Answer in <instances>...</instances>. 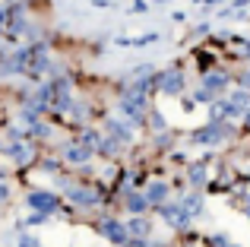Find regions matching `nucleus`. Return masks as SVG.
Returning a JSON list of instances; mask_svg holds the SVG:
<instances>
[{
	"mask_svg": "<svg viewBox=\"0 0 250 247\" xmlns=\"http://www.w3.org/2000/svg\"><path fill=\"white\" fill-rule=\"evenodd\" d=\"M146 203H165V197H168V184H162V181H155V184H149L146 187Z\"/></svg>",
	"mask_w": 250,
	"mask_h": 247,
	"instance_id": "nucleus-7",
	"label": "nucleus"
},
{
	"mask_svg": "<svg viewBox=\"0 0 250 247\" xmlns=\"http://www.w3.org/2000/svg\"><path fill=\"white\" fill-rule=\"evenodd\" d=\"M222 136H225V130H222L219 124H209V127L196 130V133H193V140H196V143H219Z\"/></svg>",
	"mask_w": 250,
	"mask_h": 247,
	"instance_id": "nucleus-6",
	"label": "nucleus"
},
{
	"mask_svg": "<svg viewBox=\"0 0 250 247\" xmlns=\"http://www.w3.org/2000/svg\"><path fill=\"white\" fill-rule=\"evenodd\" d=\"M3 200H6V187H0V203H3Z\"/></svg>",
	"mask_w": 250,
	"mask_h": 247,
	"instance_id": "nucleus-13",
	"label": "nucleus"
},
{
	"mask_svg": "<svg viewBox=\"0 0 250 247\" xmlns=\"http://www.w3.org/2000/svg\"><path fill=\"white\" fill-rule=\"evenodd\" d=\"M244 86H247V89H250V73H244Z\"/></svg>",
	"mask_w": 250,
	"mask_h": 247,
	"instance_id": "nucleus-14",
	"label": "nucleus"
},
{
	"mask_svg": "<svg viewBox=\"0 0 250 247\" xmlns=\"http://www.w3.org/2000/svg\"><path fill=\"white\" fill-rule=\"evenodd\" d=\"M203 174H206V171H203V165H200V168H193V171H190V178H193V181H203Z\"/></svg>",
	"mask_w": 250,
	"mask_h": 247,
	"instance_id": "nucleus-12",
	"label": "nucleus"
},
{
	"mask_svg": "<svg viewBox=\"0 0 250 247\" xmlns=\"http://www.w3.org/2000/svg\"><path fill=\"white\" fill-rule=\"evenodd\" d=\"M98 231H102L108 241H114V244H127V225L117 222V219H104V222L98 225Z\"/></svg>",
	"mask_w": 250,
	"mask_h": 247,
	"instance_id": "nucleus-2",
	"label": "nucleus"
},
{
	"mask_svg": "<svg viewBox=\"0 0 250 247\" xmlns=\"http://www.w3.org/2000/svg\"><path fill=\"white\" fill-rule=\"evenodd\" d=\"M146 197H140V193H130V197H127V209L130 212H143V209H146Z\"/></svg>",
	"mask_w": 250,
	"mask_h": 247,
	"instance_id": "nucleus-11",
	"label": "nucleus"
},
{
	"mask_svg": "<svg viewBox=\"0 0 250 247\" xmlns=\"http://www.w3.org/2000/svg\"><path fill=\"white\" fill-rule=\"evenodd\" d=\"M247 57H250V48H247Z\"/></svg>",
	"mask_w": 250,
	"mask_h": 247,
	"instance_id": "nucleus-16",
	"label": "nucleus"
},
{
	"mask_svg": "<svg viewBox=\"0 0 250 247\" xmlns=\"http://www.w3.org/2000/svg\"><path fill=\"white\" fill-rule=\"evenodd\" d=\"M70 200L80 206H95L98 200H102V190H92V187H76V190H70Z\"/></svg>",
	"mask_w": 250,
	"mask_h": 247,
	"instance_id": "nucleus-3",
	"label": "nucleus"
},
{
	"mask_svg": "<svg viewBox=\"0 0 250 247\" xmlns=\"http://www.w3.org/2000/svg\"><path fill=\"white\" fill-rule=\"evenodd\" d=\"M162 212H165V222H168V225H177V228H184V225L190 222L187 209H184L181 203H174V206H165V209H162Z\"/></svg>",
	"mask_w": 250,
	"mask_h": 247,
	"instance_id": "nucleus-4",
	"label": "nucleus"
},
{
	"mask_svg": "<svg viewBox=\"0 0 250 247\" xmlns=\"http://www.w3.org/2000/svg\"><path fill=\"white\" fill-rule=\"evenodd\" d=\"M89 149H85V146H70L67 149V162H85V159H89Z\"/></svg>",
	"mask_w": 250,
	"mask_h": 247,
	"instance_id": "nucleus-10",
	"label": "nucleus"
},
{
	"mask_svg": "<svg viewBox=\"0 0 250 247\" xmlns=\"http://www.w3.org/2000/svg\"><path fill=\"white\" fill-rule=\"evenodd\" d=\"M225 86H228V76H222V73H209V76H203V89H206L209 95L222 92Z\"/></svg>",
	"mask_w": 250,
	"mask_h": 247,
	"instance_id": "nucleus-8",
	"label": "nucleus"
},
{
	"mask_svg": "<svg viewBox=\"0 0 250 247\" xmlns=\"http://www.w3.org/2000/svg\"><path fill=\"white\" fill-rule=\"evenodd\" d=\"M155 86H159L165 95H181L184 92V76L177 73V70H165V73L155 80Z\"/></svg>",
	"mask_w": 250,
	"mask_h": 247,
	"instance_id": "nucleus-1",
	"label": "nucleus"
},
{
	"mask_svg": "<svg viewBox=\"0 0 250 247\" xmlns=\"http://www.w3.org/2000/svg\"><path fill=\"white\" fill-rule=\"evenodd\" d=\"M29 206H35V209H42V212H51V209H57V197L54 193H29Z\"/></svg>",
	"mask_w": 250,
	"mask_h": 247,
	"instance_id": "nucleus-5",
	"label": "nucleus"
},
{
	"mask_svg": "<svg viewBox=\"0 0 250 247\" xmlns=\"http://www.w3.org/2000/svg\"><path fill=\"white\" fill-rule=\"evenodd\" d=\"M247 127H250V111H247Z\"/></svg>",
	"mask_w": 250,
	"mask_h": 247,
	"instance_id": "nucleus-15",
	"label": "nucleus"
},
{
	"mask_svg": "<svg viewBox=\"0 0 250 247\" xmlns=\"http://www.w3.org/2000/svg\"><path fill=\"white\" fill-rule=\"evenodd\" d=\"M149 231H152V225H149V219H143V216H136L133 222L127 225V235H136V241H143Z\"/></svg>",
	"mask_w": 250,
	"mask_h": 247,
	"instance_id": "nucleus-9",
	"label": "nucleus"
}]
</instances>
